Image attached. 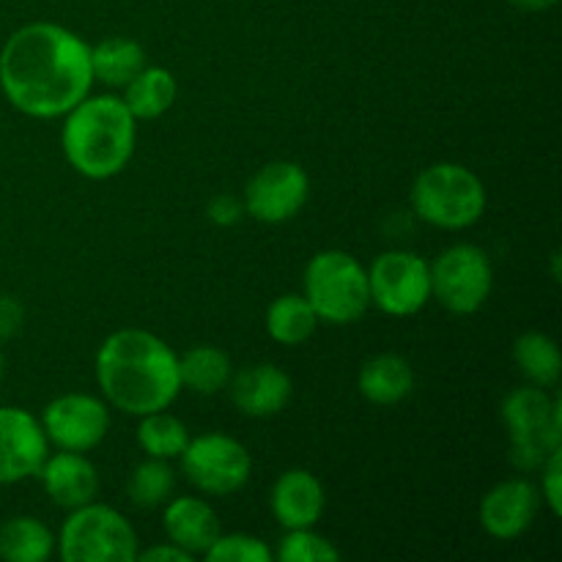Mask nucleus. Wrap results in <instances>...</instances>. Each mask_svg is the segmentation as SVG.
I'll return each mask as SVG.
<instances>
[{"mask_svg":"<svg viewBox=\"0 0 562 562\" xmlns=\"http://www.w3.org/2000/svg\"><path fill=\"white\" fill-rule=\"evenodd\" d=\"M173 486L176 477L168 461L148 459L132 470L130 481H126V494L137 508H157L170 497Z\"/></svg>","mask_w":562,"mask_h":562,"instance_id":"obj_27","label":"nucleus"},{"mask_svg":"<svg viewBox=\"0 0 562 562\" xmlns=\"http://www.w3.org/2000/svg\"><path fill=\"white\" fill-rule=\"evenodd\" d=\"M362 398L376 406L401 404L415 390V371L401 355H376L360 368L357 376Z\"/></svg>","mask_w":562,"mask_h":562,"instance_id":"obj_19","label":"nucleus"},{"mask_svg":"<svg viewBox=\"0 0 562 562\" xmlns=\"http://www.w3.org/2000/svg\"><path fill=\"white\" fill-rule=\"evenodd\" d=\"M179 459L187 481L209 497L239 492L252 472L247 448L228 434H201L190 439Z\"/></svg>","mask_w":562,"mask_h":562,"instance_id":"obj_9","label":"nucleus"},{"mask_svg":"<svg viewBox=\"0 0 562 562\" xmlns=\"http://www.w3.org/2000/svg\"><path fill=\"white\" fill-rule=\"evenodd\" d=\"M42 423L20 406H0V486H14L38 475L47 459Z\"/></svg>","mask_w":562,"mask_h":562,"instance_id":"obj_13","label":"nucleus"},{"mask_svg":"<svg viewBox=\"0 0 562 562\" xmlns=\"http://www.w3.org/2000/svg\"><path fill=\"white\" fill-rule=\"evenodd\" d=\"M44 483V492L58 508L75 510L80 505L93 503L99 492L97 467L75 450H60V453L47 456L38 470Z\"/></svg>","mask_w":562,"mask_h":562,"instance_id":"obj_17","label":"nucleus"},{"mask_svg":"<svg viewBox=\"0 0 562 562\" xmlns=\"http://www.w3.org/2000/svg\"><path fill=\"white\" fill-rule=\"evenodd\" d=\"M97 382L104 398L126 415L168 409L181 393L179 357L146 329H119L97 351Z\"/></svg>","mask_w":562,"mask_h":562,"instance_id":"obj_2","label":"nucleus"},{"mask_svg":"<svg viewBox=\"0 0 562 562\" xmlns=\"http://www.w3.org/2000/svg\"><path fill=\"white\" fill-rule=\"evenodd\" d=\"M541 494L547 499L549 510L554 516L562 514V492H560V472H562V448L554 450L547 461L541 464Z\"/></svg>","mask_w":562,"mask_h":562,"instance_id":"obj_30","label":"nucleus"},{"mask_svg":"<svg viewBox=\"0 0 562 562\" xmlns=\"http://www.w3.org/2000/svg\"><path fill=\"white\" fill-rule=\"evenodd\" d=\"M278 558L283 562H335L340 560V552L327 538L313 532V527H305V530H285Z\"/></svg>","mask_w":562,"mask_h":562,"instance_id":"obj_28","label":"nucleus"},{"mask_svg":"<svg viewBox=\"0 0 562 562\" xmlns=\"http://www.w3.org/2000/svg\"><path fill=\"white\" fill-rule=\"evenodd\" d=\"M187 442H190V431H187V426L179 417L168 415L165 409L140 417V426H137V445L146 450L148 459H179V456L184 453Z\"/></svg>","mask_w":562,"mask_h":562,"instance_id":"obj_26","label":"nucleus"},{"mask_svg":"<svg viewBox=\"0 0 562 562\" xmlns=\"http://www.w3.org/2000/svg\"><path fill=\"white\" fill-rule=\"evenodd\" d=\"M203 558L209 562H269L272 549L261 538L247 536V532H234V536L220 532L217 541L206 549Z\"/></svg>","mask_w":562,"mask_h":562,"instance_id":"obj_29","label":"nucleus"},{"mask_svg":"<svg viewBox=\"0 0 562 562\" xmlns=\"http://www.w3.org/2000/svg\"><path fill=\"white\" fill-rule=\"evenodd\" d=\"M91 82V47L55 22L22 25L0 49V88L31 119L66 115L88 97Z\"/></svg>","mask_w":562,"mask_h":562,"instance_id":"obj_1","label":"nucleus"},{"mask_svg":"<svg viewBox=\"0 0 562 562\" xmlns=\"http://www.w3.org/2000/svg\"><path fill=\"white\" fill-rule=\"evenodd\" d=\"M231 376H234V366L217 346H195L184 357H179L181 387L198 395H217L220 390L228 387Z\"/></svg>","mask_w":562,"mask_h":562,"instance_id":"obj_22","label":"nucleus"},{"mask_svg":"<svg viewBox=\"0 0 562 562\" xmlns=\"http://www.w3.org/2000/svg\"><path fill=\"white\" fill-rule=\"evenodd\" d=\"M58 552L66 562H135L137 536L119 510L88 503L64 521Z\"/></svg>","mask_w":562,"mask_h":562,"instance_id":"obj_7","label":"nucleus"},{"mask_svg":"<svg viewBox=\"0 0 562 562\" xmlns=\"http://www.w3.org/2000/svg\"><path fill=\"white\" fill-rule=\"evenodd\" d=\"M228 387L236 409L247 417H258V420L280 415L294 393L289 373L280 371L272 362L241 368L239 373L231 376Z\"/></svg>","mask_w":562,"mask_h":562,"instance_id":"obj_15","label":"nucleus"},{"mask_svg":"<svg viewBox=\"0 0 562 562\" xmlns=\"http://www.w3.org/2000/svg\"><path fill=\"white\" fill-rule=\"evenodd\" d=\"M269 505L283 530H305L318 525L327 497L322 481L313 472L289 470L274 481Z\"/></svg>","mask_w":562,"mask_h":562,"instance_id":"obj_16","label":"nucleus"},{"mask_svg":"<svg viewBox=\"0 0 562 562\" xmlns=\"http://www.w3.org/2000/svg\"><path fill=\"white\" fill-rule=\"evenodd\" d=\"M514 362L525 379L536 387H554L562 373V355L558 340L543 333H525L514 344Z\"/></svg>","mask_w":562,"mask_h":562,"instance_id":"obj_24","label":"nucleus"},{"mask_svg":"<svg viewBox=\"0 0 562 562\" xmlns=\"http://www.w3.org/2000/svg\"><path fill=\"white\" fill-rule=\"evenodd\" d=\"M162 527L170 543L184 549L187 554H206V549L217 541L220 519L212 505L201 497H176L165 508Z\"/></svg>","mask_w":562,"mask_h":562,"instance_id":"obj_18","label":"nucleus"},{"mask_svg":"<svg viewBox=\"0 0 562 562\" xmlns=\"http://www.w3.org/2000/svg\"><path fill=\"white\" fill-rule=\"evenodd\" d=\"M431 296L456 316L477 313L494 289L492 258L475 245H453L434 258Z\"/></svg>","mask_w":562,"mask_h":562,"instance_id":"obj_8","label":"nucleus"},{"mask_svg":"<svg viewBox=\"0 0 562 562\" xmlns=\"http://www.w3.org/2000/svg\"><path fill=\"white\" fill-rule=\"evenodd\" d=\"M305 300L316 311L318 322H357L371 305L366 267L344 250L318 252L305 269Z\"/></svg>","mask_w":562,"mask_h":562,"instance_id":"obj_6","label":"nucleus"},{"mask_svg":"<svg viewBox=\"0 0 562 562\" xmlns=\"http://www.w3.org/2000/svg\"><path fill=\"white\" fill-rule=\"evenodd\" d=\"M241 214H245V203L236 201L231 195H217L212 203H209V217L217 225H234L239 223Z\"/></svg>","mask_w":562,"mask_h":562,"instance_id":"obj_31","label":"nucleus"},{"mask_svg":"<svg viewBox=\"0 0 562 562\" xmlns=\"http://www.w3.org/2000/svg\"><path fill=\"white\" fill-rule=\"evenodd\" d=\"M0 382H3V351H0Z\"/></svg>","mask_w":562,"mask_h":562,"instance_id":"obj_35","label":"nucleus"},{"mask_svg":"<svg viewBox=\"0 0 562 562\" xmlns=\"http://www.w3.org/2000/svg\"><path fill=\"white\" fill-rule=\"evenodd\" d=\"M137 560L148 562H190L192 554H187L184 549H179L176 543H159V547L146 549V552H137Z\"/></svg>","mask_w":562,"mask_h":562,"instance_id":"obj_33","label":"nucleus"},{"mask_svg":"<svg viewBox=\"0 0 562 562\" xmlns=\"http://www.w3.org/2000/svg\"><path fill=\"white\" fill-rule=\"evenodd\" d=\"M22 324V305L11 296H0V338H11Z\"/></svg>","mask_w":562,"mask_h":562,"instance_id":"obj_32","label":"nucleus"},{"mask_svg":"<svg viewBox=\"0 0 562 562\" xmlns=\"http://www.w3.org/2000/svg\"><path fill=\"white\" fill-rule=\"evenodd\" d=\"M55 549V536L33 516H14L0 525V558L9 562H44Z\"/></svg>","mask_w":562,"mask_h":562,"instance_id":"obj_23","label":"nucleus"},{"mask_svg":"<svg viewBox=\"0 0 562 562\" xmlns=\"http://www.w3.org/2000/svg\"><path fill=\"white\" fill-rule=\"evenodd\" d=\"M538 505H541V492L525 477L497 483L481 499L483 530L497 541H514L530 530Z\"/></svg>","mask_w":562,"mask_h":562,"instance_id":"obj_14","label":"nucleus"},{"mask_svg":"<svg viewBox=\"0 0 562 562\" xmlns=\"http://www.w3.org/2000/svg\"><path fill=\"white\" fill-rule=\"evenodd\" d=\"M146 66V49L140 42L126 36H110L91 47L93 80L110 88H124Z\"/></svg>","mask_w":562,"mask_h":562,"instance_id":"obj_21","label":"nucleus"},{"mask_svg":"<svg viewBox=\"0 0 562 562\" xmlns=\"http://www.w3.org/2000/svg\"><path fill=\"white\" fill-rule=\"evenodd\" d=\"M368 291L387 316H415L431 300V267L417 252H382L368 269Z\"/></svg>","mask_w":562,"mask_h":562,"instance_id":"obj_10","label":"nucleus"},{"mask_svg":"<svg viewBox=\"0 0 562 562\" xmlns=\"http://www.w3.org/2000/svg\"><path fill=\"white\" fill-rule=\"evenodd\" d=\"M176 77L162 66H143L124 86V104L135 121H154L168 113L176 102Z\"/></svg>","mask_w":562,"mask_h":562,"instance_id":"obj_20","label":"nucleus"},{"mask_svg":"<svg viewBox=\"0 0 562 562\" xmlns=\"http://www.w3.org/2000/svg\"><path fill=\"white\" fill-rule=\"evenodd\" d=\"M311 192V179L305 168L289 159L269 162L247 181L245 187V214L256 217L258 223L278 225L296 217L302 212Z\"/></svg>","mask_w":562,"mask_h":562,"instance_id":"obj_11","label":"nucleus"},{"mask_svg":"<svg viewBox=\"0 0 562 562\" xmlns=\"http://www.w3.org/2000/svg\"><path fill=\"white\" fill-rule=\"evenodd\" d=\"M412 206L417 217L437 228H470L486 212V187L464 165L437 162L415 179Z\"/></svg>","mask_w":562,"mask_h":562,"instance_id":"obj_4","label":"nucleus"},{"mask_svg":"<svg viewBox=\"0 0 562 562\" xmlns=\"http://www.w3.org/2000/svg\"><path fill=\"white\" fill-rule=\"evenodd\" d=\"M42 428L47 442L60 450L86 453L104 439L110 428V412L99 398L88 393H66L49 401L42 412Z\"/></svg>","mask_w":562,"mask_h":562,"instance_id":"obj_12","label":"nucleus"},{"mask_svg":"<svg viewBox=\"0 0 562 562\" xmlns=\"http://www.w3.org/2000/svg\"><path fill=\"white\" fill-rule=\"evenodd\" d=\"M137 124L124 99L104 93L86 97L66 113L60 130L64 157L80 176L104 181L119 176L135 151Z\"/></svg>","mask_w":562,"mask_h":562,"instance_id":"obj_3","label":"nucleus"},{"mask_svg":"<svg viewBox=\"0 0 562 562\" xmlns=\"http://www.w3.org/2000/svg\"><path fill=\"white\" fill-rule=\"evenodd\" d=\"M503 420L516 470H541L543 461L562 448V406L543 387L530 384L505 395Z\"/></svg>","mask_w":562,"mask_h":562,"instance_id":"obj_5","label":"nucleus"},{"mask_svg":"<svg viewBox=\"0 0 562 562\" xmlns=\"http://www.w3.org/2000/svg\"><path fill=\"white\" fill-rule=\"evenodd\" d=\"M318 316L305 294H283L267 307V333L280 346H300L316 333Z\"/></svg>","mask_w":562,"mask_h":562,"instance_id":"obj_25","label":"nucleus"},{"mask_svg":"<svg viewBox=\"0 0 562 562\" xmlns=\"http://www.w3.org/2000/svg\"><path fill=\"white\" fill-rule=\"evenodd\" d=\"M508 3L521 11H547L552 9V5H558L560 0H508Z\"/></svg>","mask_w":562,"mask_h":562,"instance_id":"obj_34","label":"nucleus"}]
</instances>
